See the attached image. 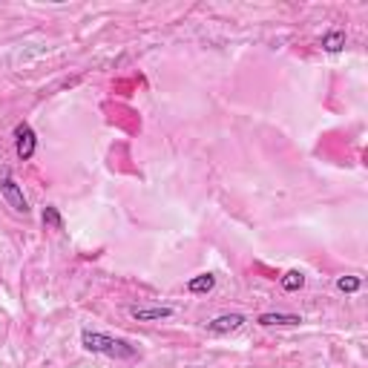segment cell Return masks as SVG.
I'll list each match as a JSON object with an SVG mask.
<instances>
[{"label": "cell", "instance_id": "obj_2", "mask_svg": "<svg viewBox=\"0 0 368 368\" xmlns=\"http://www.w3.org/2000/svg\"><path fill=\"white\" fill-rule=\"evenodd\" d=\"M0 196H4V202H6L15 213L29 216V202H26V196H23V190H21V184L12 178L9 170H4V178H0Z\"/></svg>", "mask_w": 368, "mask_h": 368}, {"label": "cell", "instance_id": "obj_6", "mask_svg": "<svg viewBox=\"0 0 368 368\" xmlns=\"http://www.w3.org/2000/svg\"><path fill=\"white\" fill-rule=\"evenodd\" d=\"M256 322H259V326H265V328H270V326H299L302 316H297V314H276V311H270V314H259V316H256Z\"/></svg>", "mask_w": 368, "mask_h": 368}, {"label": "cell", "instance_id": "obj_10", "mask_svg": "<svg viewBox=\"0 0 368 368\" xmlns=\"http://www.w3.org/2000/svg\"><path fill=\"white\" fill-rule=\"evenodd\" d=\"M43 224L52 227V230H64V219H61V213H58L55 205H46L43 207Z\"/></svg>", "mask_w": 368, "mask_h": 368}, {"label": "cell", "instance_id": "obj_8", "mask_svg": "<svg viewBox=\"0 0 368 368\" xmlns=\"http://www.w3.org/2000/svg\"><path fill=\"white\" fill-rule=\"evenodd\" d=\"M345 32L343 29H331V32H326L322 35V50L326 52H343L345 50Z\"/></svg>", "mask_w": 368, "mask_h": 368}, {"label": "cell", "instance_id": "obj_9", "mask_svg": "<svg viewBox=\"0 0 368 368\" xmlns=\"http://www.w3.org/2000/svg\"><path fill=\"white\" fill-rule=\"evenodd\" d=\"M280 285H282V291L294 294V291H299V288L305 285V273H302V270H288L282 280H280Z\"/></svg>", "mask_w": 368, "mask_h": 368}, {"label": "cell", "instance_id": "obj_11", "mask_svg": "<svg viewBox=\"0 0 368 368\" xmlns=\"http://www.w3.org/2000/svg\"><path fill=\"white\" fill-rule=\"evenodd\" d=\"M337 288H340L343 294H357V291L362 288V280H360V276H340Z\"/></svg>", "mask_w": 368, "mask_h": 368}, {"label": "cell", "instance_id": "obj_1", "mask_svg": "<svg viewBox=\"0 0 368 368\" xmlns=\"http://www.w3.org/2000/svg\"><path fill=\"white\" fill-rule=\"evenodd\" d=\"M81 345L92 354H104L110 360H135L138 357V345L121 340V337H110L101 331H84L81 334Z\"/></svg>", "mask_w": 368, "mask_h": 368}, {"label": "cell", "instance_id": "obj_4", "mask_svg": "<svg viewBox=\"0 0 368 368\" xmlns=\"http://www.w3.org/2000/svg\"><path fill=\"white\" fill-rule=\"evenodd\" d=\"M176 311L170 305H132L130 308V316L138 319V322H161V319H170Z\"/></svg>", "mask_w": 368, "mask_h": 368}, {"label": "cell", "instance_id": "obj_5", "mask_svg": "<svg viewBox=\"0 0 368 368\" xmlns=\"http://www.w3.org/2000/svg\"><path fill=\"white\" fill-rule=\"evenodd\" d=\"M248 322V316L245 314H222V316H216L213 322H207V331L210 334H230V331H239L242 326Z\"/></svg>", "mask_w": 368, "mask_h": 368}, {"label": "cell", "instance_id": "obj_7", "mask_svg": "<svg viewBox=\"0 0 368 368\" xmlns=\"http://www.w3.org/2000/svg\"><path fill=\"white\" fill-rule=\"evenodd\" d=\"M213 288H216V276L213 273H199V276H193V280H188V291L196 294V297L210 294Z\"/></svg>", "mask_w": 368, "mask_h": 368}, {"label": "cell", "instance_id": "obj_3", "mask_svg": "<svg viewBox=\"0 0 368 368\" xmlns=\"http://www.w3.org/2000/svg\"><path fill=\"white\" fill-rule=\"evenodd\" d=\"M35 150H38V135H35V130L23 121V124H18L15 127V153H18V159L21 161H29L32 156H35Z\"/></svg>", "mask_w": 368, "mask_h": 368}]
</instances>
